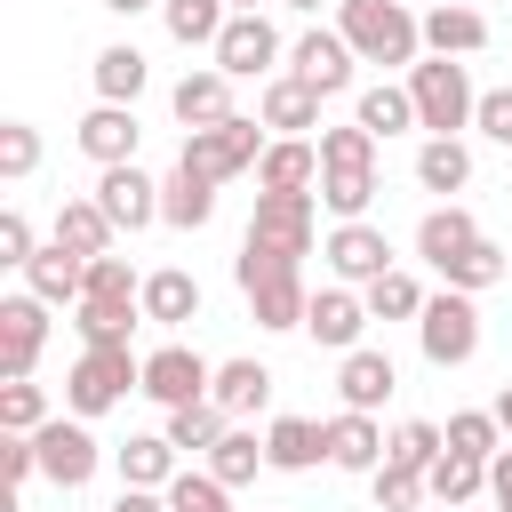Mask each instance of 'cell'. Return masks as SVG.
I'll use <instances>...</instances> for the list:
<instances>
[{
  "label": "cell",
  "mask_w": 512,
  "mask_h": 512,
  "mask_svg": "<svg viewBox=\"0 0 512 512\" xmlns=\"http://www.w3.org/2000/svg\"><path fill=\"white\" fill-rule=\"evenodd\" d=\"M216 32H224V0H168V40L216 48Z\"/></svg>",
  "instance_id": "obj_40"
},
{
  "label": "cell",
  "mask_w": 512,
  "mask_h": 512,
  "mask_svg": "<svg viewBox=\"0 0 512 512\" xmlns=\"http://www.w3.org/2000/svg\"><path fill=\"white\" fill-rule=\"evenodd\" d=\"M32 256H40V248H32V224H24V208H0V264H16V272H24Z\"/></svg>",
  "instance_id": "obj_50"
},
{
  "label": "cell",
  "mask_w": 512,
  "mask_h": 512,
  "mask_svg": "<svg viewBox=\"0 0 512 512\" xmlns=\"http://www.w3.org/2000/svg\"><path fill=\"white\" fill-rule=\"evenodd\" d=\"M384 432H376V416L368 408H344V416H328V464L336 472H376L384 464Z\"/></svg>",
  "instance_id": "obj_17"
},
{
  "label": "cell",
  "mask_w": 512,
  "mask_h": 512,
  "mask_svg": "<svg viewBox=\"0 0 512 512\" xmlns=\"http://www.w3.org/2000/svg\"><path fill=\"white\" fill-rule=\"evenodd\" d=\"M168 504H176V512H232V488H224L216 472H176V480H168Z\"/></svg>",
  "instance_id": "obj_47"
},
{
  "label": "cell",
  "mask_w": 512,
  "mask_h": 512,
  "mask_svg": "<svg viewBox=\"0 0 512 512\" xmlns=\"http://www.w3.org/2000/svg\"><path fill=\"white\" fill-rule=\"evenodd\" d=\"M136 304H144V320L184 328V320H200V280L176 272V264H168V272H144V296H136Z\"/></svg>",
  "instance_id": "obj_24"
},
{
  "label": "cell",
  "mask_w": 512,
  "mask_h": 512,
  "mask_svg": "<svg viewBox=\"0 0 512 512\" xmlns=\"http://www.w3.org/2000/svg\"><path fill=\"white\" fill-rule=\"evenodd\" d=\"M144 88V56L136 48H96V96L104 104H136Z\"/></svg>",
  "instance_id": "obj_38"
},
{
  "label": "cell",
  "mask_w": 512,
  "mask_h": 512,
  "mask_svg": "<svg viewBox=\"0 0 512 512\" xmlns=\"http://www.w3.org/2000/svg\"><path fill=\"white\" fill-rule=\"evenodd\" d=\"M368 312H376V320H416V312H424V288L392 264L384 280H368Z\"/></svg>",
  "instance_id": "obj_42"
},
{
  "label": "cell",
  "mask_w": 512,
  "mask_h": 512,
  "mask_svg": "<svg viewBox=\"0 0 512 512\" xmlns=\"http://www.w3.org/2000/svg\"><path fill=\"white\" fill-rule=\"evenodd\" d=\"M496 408H464V416H448V448L456 456H496Z\"/></svg>",
  "instance_id": "obj_48"
},
{
  "label": "cell",
  "mask_w": 512,
  "mask_h": 512,
  "mask_svg": "<svg viewBox=\"0 0 512 512\" xmlns=\"http://www.w3.org/2000/svg\"><path fill=\"white\" fill-rule=\"evenodd\" d=\"M488 488H496V504L512 496V448H496V456H488Z\"/></svg>",
  "instance_id": "obj_54"
},
{
  "label": "cell",
  "mask_w": 512,
  "mask_h": 512,
  "mask_svg": "<svg viewBox=\"0 0 512 512\" xmlns=\"http://www.w3.org/2000/svg\"><path fill=\"white\" fill-rule=\"evenodd\" d=\"M312 176H320V144H304V136H280L256 160V184L264 192H312Z\"/></svg>",
  "instance_id": "obj_23"
},
{
  "label": "cell",
  "mask_w": 512,
  "mask_h": 512,
  "mask_svg": "<svg viewBox=\"0 0 512 512\" xmlns=\"http://www.w3.org/2000/svg\"><path fill=\"white\" fill-rule=\"evenodd\" d=\"M416 184H424V192H464V184H472V152H464L456 136H424V152H416Z\"/></svg>",
  "instance_id": "obj_30"
},
{
  "label": "cell",
  "mask_w": 512,
  "mask_h": 512,
  "mask_svg": "<svg viewBox=\"0 0 512 512\" xmlns=\"http://www.w3.org/2000/svg\"><path fill=\"white\" fill-rule=\"evenodd\" d=\"M216 216V184L208 176H192V168H176L168 184H160V224H176V232H200Z\"/></svg>",
  "instance_id": "obj_27"
},
{
  "label": "cell",
  "mask_w": 512,
  "mask_h": 512,
  "mask_svg": "<svg viewBox=\"0 0 512 512\" xmlns=\"http://www.w3.org/2000/svg\"><path fill=\"white\" fill-rule=\"evenodd\" d=\"M416 336H424V360H432V368H464V360L480 352V312H472V296H464V288L424 296Z\"/></svg>",
  "instance_id": "obj_6"
},
{
  "label": "cell",
  "mask_w": 512,
  "mask_h": 512,
  "mask_svg": "<svg viewBox=\"0 0 512 512\" xmlns=\"http://www.w3.org/2000/svg\"><path fill=\"white\" fill-rule=\"evenodd\" d=\"M320 200L336 208V224L368 216V200H376V168H320Z\"/></svg>",
  "instance_id": "obj_36"
},
{
  "label": "cell",
  "mask_w": 512,
  "mask_h": 512,
  "mask_svg": "<svg viewBox=\"0 0 512 512\" xmlns=\"http://www.w3.org/2000/svg\"><path fill=\"white\" fill-rule=\"evenodd\" d=\"M264 456H272V472H312V464L328 456V424H312V416H272V424H264Z\"/></svg>",
  "instance_id": "obj_18"
},
{
  "label": "cell",
  "mask_w": 512,
  "mask_h": 512,
  "mask_svg": "<svg viewBox=\"0 0 512 512\" xmlns=\"http://www.w3.org/2000/svg\"><path fill=\"white\" fill-rule=\"evenodd\" d=\"M208 384H216V368H208L192 344H160V352H144V392H152L160 408H192V400H208Z\"/></svg>",
  "instance_id": "obj_7"
},
{
  "label": "cell",
  "mask_w": 512,
  "mask_h": 512,
  "mask_svg": "<svg viewBox=\"0 0 512 512\" xmlns=\"http://www.w3.org/2000/svg\"><path fill=\"white\" fill-rule=\"evenodd\" d=\"M368 480H376V512H416V496H424V472L416 464H392V456Z\"/></svg>",
  "instance_id": "obj_46"
},
{
  "label": "cell",
  "mask_w": 512,
  "mask_h": 512,
  "mask_svg": "<svg viewBox=\"0 0 512 512\" xmlns=\"http://www.w3.org/2000/svg\"><path fill=\"white\" fill-rule=\"evenodd\" d=\"M112 232H120V224H112L96 200H64V208H56V240H64V248H80V256H104V248H112Z\"/></svg>",
  "instance_id": "obj_33"
},
{
  "label": "cell",
  "mask_w": 512,
  "mask_h": 512,
  "mask_svg": "<svg viewBox=\"0 0 512 512\" xmlns=\"http://www.w3.org/2000/svg\"><path fill=\"white\" fill-rule=\"evenodd\" d=\"M504 512H512V496H504Z\"/></svg>",
  "instance_id": "obj_60"
},
{
  "label": "cell",
  "mask_w": 512,
  "mask_h": 512,
  "mask_svg": "<svg viewBox=\"0 0 512 512\" xmlns=\"http://www.w3.org/2000/svg\"><path fill=\"white\" fill-rule=\"evenodd\" d=\"M144 320V304H72V328H80V344H128V328Z\"/></svg>",
  "instance_id": "obj_37"
},
{
  "label": "cell",
  "mask_w": 512,
  "mask_h": 512,
  "mask_svg": "<svg viewBox=\"0 0 512 512\" xmlns=\"http://www.w3.org/2000/svg\"><path fill=\"white\" fill-rule=\"evenodd\" d=\"M24 288L48 296V304H80V296H88V256L64 248V240H48V248L24 264Z\"/></svg>",
  "instance_id": "obj_15"
},
{
  "label": "cell",
  "mask_w": 512,
  "mask_h": 512,
  "mask_svg": "<svg viewBox=\"0 0 512 512\" xmlns=\"http://www.w3.org/2000/svg\"><path fill=\"white\" fill-rule=\"evenodd\" d=\"M472 128H480V136H496V144H512V88H488V96H480V112H472Z\"/></svg>",
  "instance_id": "obj_52"
},
{
  "label": "cell",
  "mask_w": 512,
  "mask_h": 512,
  "mask_svg": "<svg viewBox=\"0 0 512 512\" xmlns=\"http://www.w3.org/2000/svg\"><path fill=\"white\" fill-rule=\"evenodd\" d=\"M240 296H248L256 328H304V312H312V288H304V272H264V280H248Z\"/></svg>",
  "instance_id": "obj_16"
},
{
  "label": "cell",
  "mask_w": 512,
  "mask_h": 512,
  "mask_svg": "<svg viewBox=\"0 0 512 512\" xmlns=\"http://www.w3.org/2000/svg\"><path fill=\"white\" fill-rule=\"evenodd\" d=\"M296 80H312L320 96L352 88V40H344V32H304V40H296Z\"/></svg>",
  "instance_id": "obj_20"
},
{
  "label": "cell",
  "mask_w": 512,
  "mask_h": 512,
  "mask_svg": "<svg viewBox=\"0 0 512 512\" xmlns=\"http://www.w3.org/2000/svg\"><path fill=\"white\" fill-rule=\"evenodd\" d=\"M320 168H376V136L352 120V128H320Z\"/></svg>",
  "instance_id": "obj_44"
},
{
  "label": "cell",
  "mask_w": 512,
  "mask_h": 512,
  "mask_svg": "<svg viewBox=\"0 0 512 512\" xmlns=\"http://www.w3.org/2000/svg\"><path fill=\"white\" fill-rule=\"evenodd\" d=\"M88 296H96V304H136V296H144V280L128 272V256H112V248H104V256H88ZM88 296H80V304H88Z\"/></svg>",
  "instance_id": "obj_41"
},
{
  "label": "cell",
  "mask_w": 512,
  "mask_h": 512,
  "mask_svg": "<svg viewBox=\"0 0 512 512\" xmlns=\"http://www.w3.org/2000/svg\"><path fill=\"white\" fill-rule=\"evenodd\" d=\"M40 344H48V296H8L0 304V368L8 376H32L40 368Z\"/></svg>",
  "instance_id": "obj_10"
},
{
  "label": "cell",
  "mask_w": 512,
  "mask_h": 512,
  "mask_svg": "<svg viewBox=\"0 0 512 512\" xmlns=\"http://www.w3.org/2000/svg\"><path fill=\"white\" fill-rule=\"evenodd\" d=\"M320 256H328V264H336V280H360V288H368V280H384V272H392V240H384V232H376V224H368V216H352V224H336V232H328V248H320Z\"/></svg>",
  "instance_id": "obj_12"
},
{
  "label": "cell",
  "mask_w": 512,
  "mask_h": 512,
  "mask_svg": "<svg viewBox=\"0 0 512 512\" xmlns=\"http://www.w3.org/2000/svg\"><path fill=\"white\" fill-rule=\"evenodd\" d=\"M232 8H256V0H232Z\"/></svg>",
  "instance_id": "obj_58"
},
{
  "label": "cell",
  "mask_w": 512,
  "mask_h": 512,
  "mask_svg": "<svg viewBox=\"0 0 512 512\" xmlns=\"http://www.w3.org/2000/svg\"><path fill=\"white\" fill-rule=\"evenodd\" d=\"M368 320H376V312H368V296H352V288H312V312H304L312 344H328V352H352Z\"/></svg>",
  "instance_id": "obj_13"
},
{
  "label": "cell",
  "mask_w": 512,
  "mask_h": 512,
  "mask_svg": "<svg viewBox=\"0 0 512 512\" xmlns=\"http://www.w3.org/2000/svg\"><path fill=\"white\" fill-rule=\"evenodd\" d=\"M176 480V440L168 432H136L120 448V488H168Z\"/></svg>",
  "instance_id": "obj_29"
},
{
  "label": "cell",
  "mask_w": 512,
  "mask_h": 512,
  "mask_svg": "<svg viewBox=\"0 0 512 512\" xmlns=\"http://www.w3.org/2000/svg\"><path fill=\"white\" fill-rule=\"evenodd\" d=\"M440 448H448V432H440V424H424V416H408V424L392 432V448H384V456H392V464H416V472H432V456H440Z\"/></svg>",
  "instance_id": "obj_45"
},
{
  "label": "cell",
  "mask_w": 512,
  "mask_h": 512,
  "mask_svg": "<svg viewBox=\"0 0 512 512\" xmlns=\"http://www.w3.org/2000/svg\"><path fill=\"white\" fill-rule=\"evenodd\" d=\"M256 120H264V128H288V136H304V128H320V88H312V80H296V72H280V80H264Z\"/></svg>",
  "instance_id": "obj_22"
},
{
  "label": "cell",
  "mask_w": 512,
  "mask_h": 512,
  "mask_svg": "<svg viewBox=\"0 0 512 512\" xmlns=\"http://www.w3.org/2000/svg\"><path fill=\"white\" fill-rule=\"evenodd\" d=\"M232 432V416L216 408V400H192V408H168V440H176V456H208L216 440Z\"/></svg>",
  "instance_id": "obj_31"
},
{
  "label": "cell",
  "mask_w": 512,
  "mask_h": 512,
  "mask_svg": "<svg viewBox=\"0 0 512 512\" xmlns=\"http://www.w3.org/2000/svg\"><path fill=\"white\" fill-rule=\"evenodd\" d=\"M32 448H40V472H48L56 488H88V480H96V456H104L96 432H88V424H64V416H48V424L32 432Z\"/></svg>",
  "instance_id": "obj_8"
},
{
  "label": "cell",
  "mask_w": 512,
  "mask_h": 512,
  "mask_svg": "<svg viewBox=\"0 0 512 512\" xmlns=\"http://www.w3.org/2000/svg\"><path fill=\"white\" fill-rule=\"evenodd\" d=\"M32 472H40V448H32V432H8V448H0V480H8V488H24Z\"/></svg>",
  "instance_id": "obj_51"
},
{
  "label": "cell",
  "mask_w": 512,
  "mask_h": 512,
  "mask_svg": "<svg viewBox=\"0 0 512 512\" xmlns=\"http://www.w3.org/2000/svg\"><path fill=\"white\" fill-rule=\"evenodd\" d=\"M408 96H416V128H432V136H456V128L480 112V96H472L464 64H448V56L408 64Z\"/></svg>",
  "instance_id": "obj_4"
},
{
  "label": "cell",
  "mask_w": 512,
  "mask_h": 512,
  "mask_svg": "<svg viewBox=\"0 0 512 512\" xmlns=\"http://www.w3.org/2000/svg\"><path fill=\"white\" fill-rule=\"evenodd\" d=\"M168 104L184 128H216V120H232V72H184L168 88Z\"/></svg>",
  "instance_id": "obj_21"
},
{
  "label": "cell",
  "mask_w": 512,
  "mask_h": 512,
  "mask_svg": "<svg viewBox=\"0 0 512 512\" xmlns=\"http://www.w3.org/2000/svg\"><path fill=\"white\" fill-rule=\"evenodd\" d=\"M32 168H40V128L8 120V128H0V176H8V184H24Z\"/></svg>",
  "instance_id": "obj_49"
},
{
  "label": "cell",
  "mask_w": 512,
  "mask_h": 512,
  "mask_svg": "<svg viewBox=\"0 0 512 512\" xmlns=\"http://www.w3.org/2000/svg\"><path fill=\"white\" fill-rule=\"evenodd\" d=\"M264 120H216V128H184V152H176V168H192V176H208V184H224V176H240V168H256L264 160V136H256Z\"/></svg>",
  "instance_id": "obj_3"
},
{
  "label": "cell",
  "mask_w": 512,
  "mask_h": 512,
  "mask_svg": "<svg viewBox=\"0 0 512 512\" xmlns=\"http://www.w3.org/2000/svg\"><path fill=\"white\" fill-rule=\"evenodd\" d=\"M472 240H480V224H472V208H456V200H448V208H432V216L416 224V256H424L432 272H440L448 256H464Z\"/></svg>",
  "instance_id": "obj_26"
},
{
  "label": "cell",
  "mask_w": 512,
  "mask_h": 512,
  "mask_svg": "<svg viewBox=\"0 0 512 512\" xmlns=\"http://www.w3.org/2000/svg\"><path fill=\"white\" fill-rule=\"evenodd\" d=\"M496 424H504V432H512V384H504V392H496Z\"/></svg>",
  "instance_id": "obj_55"
},
{
  "label": "cell",
  "mask_w": 512,
  "mask_h": 512,
  "mask_svg": "<svg viewBox=\"0 0 512 512\" xmlns=\"http://www.w3.org/2000/svg\"><path fill=\"white\" fill-rule=\"evenodd\" d=\"M336 32L368 64H416V48H424V24L400 0H336Z\"/></svg>",
  "instance_id": "obj_1"
},
{
  "label": "cell",
  "mask_w": 512,
  "mask_h": 512,
  "mask_svg": "<svg viewBox=\"0 0 512 512\" xmlns=\"http://www.w3.org/2000/svg\"><path fill=\"white\" fill-rule=\"evenodd\" d=\"M136 104H96L88 120H80V152L96 160V168H120V160H136Z\"/></svg>",
  "instance_id": "obj_14"
},
{
  "label": "cell",
  "mask_w": 512,
  "mask_h": 512,
  "mask_svg": "<svg viewBox=\"0 0 512 512\" xmlns=\"http://www.w3.org/2000/svg\"><path fill=\"white\" fill-rule=\"evenodd\" d=\"M424 488H432L440 504H472V496L488 488V456H456V448H440L432 472H424Z\"/></svg>",
  "instance_id": "obj_32"
},
{
  "label": "cell",
  "mask_w": 512,
  "mask_h": 512,
  "mask_svg": "<svg viewBox=\"0 0 512 512\" xmlns=\"http://www.w3.org/2000/svg\"><path fill=\"white\" fill-rule=\"evenodd\" d=\"M128 392H144V360H136L128 344H88V352L72 360V376H64L72 416H104V408H120Z\"/></svg>",
  "instance_id": "obj_2"
},
{
  "label": "cell",
  "mask_w": 512,
  "mask_h": 512,
  "mask_svg": "<svg viewBox=\"0 0 512 512\" xmlns=\"http://www.w3.org/2000/svg\"><path fill=\"white\" fill-rule=\"evenodd\" d=\"M392 384H400V376H392V360H384V352H368V344H352V352H344V368H336L344 408H384V400H392Z\"/></svg>",
  "instance_id": "obj_25"
},
{
  "label": "cell",
  "mask_w": 512,
  "mask_h": 512,
  "mask_svg": "<svg viewBox=\"0 0 512 512\" xmlns=\"http://www.w3.org/2000/svg\"><path fill=\"white\" fill-rule=\"evenodd\" d=\"M360 128H368V136H400V128H416V96L392 88V80L368 88V96H360Z\"/></svg>",
  "instance_id": "obj_39"
},
{
  "label": "cell",
  "mask_w": 512,
  "mask_h": 512,
  "mask_svg": "<svg viewBox=\"0 0 512 512\" xmlns=\"http://www.w3.org/2000/svg\"><path fill=\"white\" fill-rule=\"evenodd\" d=\"M208 400H216L224 416H248V408L272 400V368H264V360H224L216 384H208Z\"/></svg>",
  "instance_id": "obj_28"
},
{
  "label": "cell",
  "mask_w": 512,
  "mask_h": 512,
  "mask_svg": "<svg viewBox=\"0 0 512 512\" xmlns=\"http://www.w3.org/2000/svg\"><path fill=\"white\" fill-rule=\"evenodd\" d=\"M504 272H512V264H504V248H496V240H472L464 256H448V264H440V280H448V288H464V296L496 288Z\"/></svg>",
  "instance_id": "obj_34"
},
{
  "label": "cell",
  "mask_w": 512,
  "mask_h": 512,
  "mask_svg": "<svg viewBox=\"0 0 512 512\" xmlns=\"http://www.w3.org/2000/svg\"><path fill=\"white\" fill-rule=\"evenodd\" d=\"M256 464H272V456H264V440H256V432H240V424L208 448V472H216L224 488H248V480H256Z\"/></svg>",
  "instance_id": "obj_35"
},
{
  "label": "cell",
  "mask_w": 512,
  "mask_h": 512,
  "mask_svg": "<svg viewBox=\"0 0 512 512\" xmlns=\"http://www.w3.org/2000/svg\"><path fill=\"white\" fill-rule=\"evenodd\" d=\"M440 512H464V504H440Z\"/></svg>",
  "instance_id": "obj_59"
},
{
  "label": "cell",
  "mask_w": 512,
  "mask_h": 512,
  "mask_svg": "<svg viewBox=\"0 0 512 512\" xmlns=\"http://www.w3.org/2000/svg\"><path fill=\"white\" fill-rule=\"evenodd\" d=\"M104 8H112V16H136V8H152V0H104Z\"/></svg>",
  "instance_id": "obj_56"
},
{
  "label": "cell",
  "mask_w": 512,
  "mask_h": 512,
  "mask_svg": "<svg viewBox=\"0 0 512 512\" xmlns=\"http://www.w3.org/2000/svg\"><path fill=\"white\" fill-rule=\"evenodd\" d=\"M112 512H176V504H168V488H120Z\"/></svg>",
  "instance_id": "obj_53"
},
{
  "label": "cell",
  "mask_w": 512,
  "mask_h": 512,
  "mask_svg": "<svg viewBox=\"0 0 512 512\" xmlns=\"http://www.w3.org/2000/svg\"><path fill=\"white\" fill-rule=\"evenodd\" d=\"M248 248H264V256H280V264H304V256H312V192H256Z\"/></svg>",
  "instance_id": "obj_5"
},
{
  "label": "cell",
  "mask_w": 512,
  "mask_h": 512,
  "mask_svg": "<svg viewBox=\"0 0 512 512\" xmlns=\"http://www.w3.org/2000/svg\"><path fill=\"white\" fill-rule=\"evenodd\" d=\"M0 424H8V432H40V424H48V392H40L32 376H8V384H0Z\"/></svg>",
  "instance_id": "obj_43"
},
{
  "label": "cell",
  "mask_w": 512,
  "mask_h": 512,
  "mask_svg": "<svg viewBox=\"0 0 512 512\" xmlns=\"http://www.w3.org/2000/svg\"><path fill=\"white\" fill-rule=\"evenodd\" d=\"M96 208H104L120 232H144V224L160 216V184H152L136 160H120V168H104V176H96Z\"/></svg>",
  "instance_id": "obj_11"
},
{
  "label": "cell",
  "mask_w": 512,
  "mask_h": 512,
  "mask_svg": "<svg viewBox=\"0 0 512 512\" xmlns=\"http://www.w3.org/2000/svg\"><path fill=\"white\" fill-rule=\"evenodd\" d=\"M288 8H320V0H288Z\"/></svg>",
  "instance_id": "obj_57"
},
{
  "label": "cell",
  "mask_w": 512,
  "mask_h": 512,
  "mask_svg": "<svg viewBox=\"0 0 512 512\" xmlns=\"http://www.w3.org/2000/svg\"><path fill=\"white\" fill-rule=\"evenodd\" d=\"M424 48H432V56H480V48H488V16L440 0V8H424Z\"/></svg>",
  "instance_id": "obj_19"
},
{
  "label": "cell",
  "mask_w": 512,
  "mask_h": 512,
  "mask_svg": "<svg viewBox=\"0 0 512 512\" xmlns=\"http://www.w3.org/2000/svg\"><path fill=\"white\" fill-rule=\"evenodd\" d=\"M272 56H280V32H272L256 8L224 16V32H216V72H232V80H256V72H272Z\"/></svg>",
  "instance_id": "obj_9"
}]
</instances>
